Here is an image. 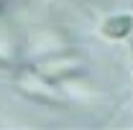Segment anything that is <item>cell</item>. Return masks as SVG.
Listing matches in <instances>:
<instances>
[{
    "label": "cell",
    "mask_w": 133,
    "mask_h": 130,
    "mask_svg": "<svg viewBox=\"0 0 133 130\" xmlns=\"http://www.w3.org/2000/svg\"><path fill=\"white\" fill-rule=\"evenodd\" d=\"M131 28H133V18L118 16V18H110V20L102 26V33H105V36H110V38H120V36H125Z\"/></svg>",
    "instance_id": "cell-1"
},
{
    "label": "cell",
    "mask_w": 133,
    "mask_h": 130,
    "mask_svg": "<svg viewBox=\"0 0 133 130\" xmlns=\"http://www.w3.org/2000/svg\"><path fill=\"white\" fill-rule=\"evenodd\" d=\"M0 66H5V61H3V59H0Z\"/></svg>",
    "instance_id": "cell-2"
}]
</instances>
